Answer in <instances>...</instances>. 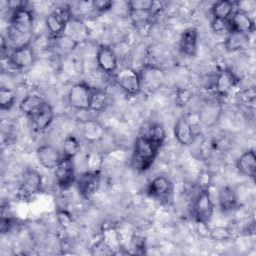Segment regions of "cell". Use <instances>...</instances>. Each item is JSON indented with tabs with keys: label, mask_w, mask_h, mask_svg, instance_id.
I'll return each instance as SVG.
<instances>
[{
	"label": "cell",
	"mask_w": 256,
	"mask_h": 256,
	"mask_svg": "<svg viewBox=\"0 0 256 256\" xmlns=\"http://www.w3.org/2000/svg\"><path fill=\"white\" fill-rule=\"evenodd\" d=\"M160 147L149 140L145 135L135 140L131 156V165L138 172L147 171L154 163Z\"/></svg>",
	"instance_id": "1"
},
{
	"label": "cell",
	"mask_w": 256,
	"mask_h": 256,
	"mask_svg": "<svg viewBox=\"0 0 256 256\" xmlns=\"http://www.w3.org/2000/svg\"><path fill=\"white\" fill-rule=\"evenodd\" d=\"M42 190V177L33 168H27L21 178L18 188V196L22 200H30Z\"/></svg>",
	"instance_id": "2"
},
{
	"label": "cell",
	"mask_w": 256,
	"mask_h": 256,
	"mask_svg": "<svg viewBox=\"0 0 256 256\" xmlns=\"http://www.w3.org/2000/svg\"><path fill=\"white\" fill-rule=\"evenodd\" d=\"M214 212V203L209 189H200L193 204L192 213L196 222L206 223L211 220Z\"/></svg>",
	"instance_id": "3"
},
{
	"label": "cell",
	"mask_w": 256,
	"mask_h": 256,
	"mask_svg": "<svg viewBox=\"0 0 256 256\" xmlns=\"http://www.w3.org/2000/svg\"><path fill=\"white\" fill-rule=\"evenodd\" d=\"M115 82L127 94L136 95L141 91V81L139 71L131 67L118 69L114 74Z\"/></svg>",
	"instance_id": "4"
},
{
	"label": "cell",
	"mask_w": 256,
	"mask_h": 256,
	"mask_svg": "<svg viewBox=\"0 0 256 256\" xmlns=\"http://www.w3.org/2000/svg\"><path fill=\"white\" fill-rule=\"evenodd\" d=\"M92 90L93 88L84 82L72 85L67 95L69 106L79 111H89Z\"/></svg>",
	"instance_id": "5"
},
{
	"label": "cell",
	"mask_w": 256,
	"mask_h": 256,
	"mask_svg": "<svg viewBox=\"0 0 256 256\" xmlns=\"http://www.w3.org/2000/svg\"><path fill=\"white\" fill-rule=\"evenodd\" d=\"M141 90L153 92L160 88L165 81V72L158 66L148 64L139 71Z\"/></svg>",
	"instance_id": "6"
},
{
	"label": "cell",
	"mask_w": 256,
	"mask_h": 256,
	"mask_svg": "<svg viewBox=\"0 0 256 256\" xmlns=\"http://www.w3.org/2000/svg\"><path fill=\"white\" fill-rule=\"evenodd\" d=\"M9 27L23 34H32L34 27V15L32 11L24 6V4L14 9L10 18Z\"/></svg>",
	"instance_id": "7"
},
{
	"label": "cell",
	"mask_w": 256,
	"mask_h": 256,
	"mask_svg": "<svg viewBox=\"0 0 256 256\" xmlns=\"http://www.w3.org/2000/svg\"><path fill=\"white\" fill-rule=\"evenodd\" d=\"M74 159L63 157L54 169L55 181L62 190L69 189L76 182Z\"/></svg>",
	"instance_id": "8"
},
{
	"label": "cell",
	"mask_w": 256,
	"mask_h": 256,
	"mask_svg": "<svg viewBox=\"0 0 256 256\" xmlns=\"http://www.w3.org/2000/svg\"><path fill=\"white\" fill-rule=\"evenodd\" d=\"M101 180L100 172L85 171L76 179V187L84 199L92 198L99 189Z\"/></svg>",
	"instance_id": "9"
},
{
	"label": "cell",
	"mask_w": 256,
	"mask_h": 256,
	"mask_svg": "<svg viewBox=\"0 0 256 256\" xmlns=\"http://www.w3.org/2000/svg\"><path fill=\"white\" fill-rule=\"evenodd\" d=\"M8 63L18 70H25L31 67L35 61V53L30 45L12 49L7 57Z\"/></svg>",
	"instance_id": "10"
},
{
	"label": "cell",
	"mask_w": 256,
	"mask_h": 256,
	"mask_svg": "<svg viewBox=\"0 0 256 256\" xmlns=\"http://www.w3.org/2000/svg\"><path fill=\"white\" fill-rule=\"evenodd\" d=\"M89 34L88 26L84 23L83 19L74 15L67 21L62 33V35L67 36L78 45L88 40Z\"/></svg>",
	"instance_id": "11"
},
{
	"label": "cell",
	"mask_w": 256,
	"mask_h": 256,
	"mask_svg": "<svg viewBox=\"0 0 256 256\" xmlns=\"http://www.w3.org/2000/svg\"><path fill=\"white\" fill-rule=\"evenodd\" d=\"M173 192V183L165 175L153 178L147 187V194L156 200H167Z\"/></svg>",
	"instance_id": "12"
},
{
	"label": "cell",
	"mask_w": 256,
	"mask_h": 256,
	"mask_svg": "<svg viewBox=\"0 0 256 256\" xmlns=\"http://www.w3.org/2000/svg\"><path fill=\"white\" fill-rule=\"evenodd\" d=\"M96 61L101 71L106 74H115L118 70V56L110 46H99L96 51Z\"/></svg>",
	"instance_id": "13"
},
{
	"label": "cell",
	"mask_w": 256,
	"mask_h": 256,
	"mask_svg": "<svg viewBox=\"0 0 256 256\" xmlns=\"http://www.w3.org/2000/svg\"><path fill=\"white\" fill-rule=\"evenodd\" d=\"M239 82L237 75L229 68H222L214 80L215 93L220 97L227 96Z\"/></svg>",
	"instance_id": "14"
},
{
	"label": "cell",
	"mask_w": 256,
	"mask_h": 256,
	"mask_svg": "<svg viewBox=\"0 0 256 256\" xmlns=\"http://www.w3.org/2000/svg\"><path fill=\"white\" fill-rule=\"evenodd\" d=\"M222 114V106L216 100H206L202 103L198 119L199 122L206 128L213 127L218 121Z\"/></svg>",
	"instance_id": "15"
},
{
	"label": "cell",
	"mask_w": 256,
	"mask_h": 256,
	"mask_svg": "<svg viewBox=\"0 0 256 256\" xmlns=\"http://www.w3.org/2000/svg\"><path fill=\"white\" fill-rule=\"evenodd\" d=\"M230 31L238 32L249 36L255 30V22L247 11L235 9L229 18Z\"/></svg>",
	"instance_id": "16"
},
{
	"label": "cell",
	"mask_w": 256,
	"mask_h": 256,
	"mask_svg": "<svg viewBox=\"0 0 256 256\" xmlns=\"http://www.w3.org/2000/svg\"><path fill=\"white\" fill-rule=\"evenodd\" d=\"M36 155L39 163L49 170H54L63 158L62 152L49 144L39 146L36 150Z\"/></svg>",
	"instance_id": "17"
},
{
	"label": "cell",
	"mask_w": 256,
	"mask_h": 256,
	"mask_svg": "<svg viewBox=\"0 0 256 256\" xmlns=\"http://www.w3.org/2000/svg\"><path fill=\"white\" fill-rule=\"evenodd\" d=\"M199 44V33L195 27L186 28L179 39V49L181 53L187 57L196 55Z\"/></svg>",
	"instance_id": "18"
},
{
	"label": "cell",
	"mask_w": 256,
	"mask_h": 256,
	"mask_svg": "<svg viewBox=\"0 0 256 256\" xmlns=\"http://www.w3.org/2000/svg\"><path fill=\"white\" fill-rule=\"evenodd\" d=\"M173 131H174L175 139L181 145L188 146L193 143L194 138H195L193 126L190 123V121L188 120V118H186L185 116L178 118V120L176 121V123L174 125Z\"/></svg>",
	"instance_id": "19"
},
{
	"label": "cell",
	"mask_w": 256,
	"mask_h": 256,
	"mask_svg": "<svg viewBox=\"0 0 256 256\" xmlns=\"http://www.w3.org/2000/svg\"><path fill=\"white\" fill-rule=\"evenodd\" d=\"M36 130L44 131L52 123L54 118V110L50 103L44 101L40 108L30 117Z\"/></svg>",
	"instance_id": "20"
},
{
	"label": "cell",
	"mask_w": 256,
	"mask_h": 256,
	"mask_svg": "<svg viewBox=\"0 0 256 256\" xmlns=\"http://www.w3.org/2000/svg\"><path fill=\"white\" fill-rule=\"evenodd\" d=\"M236 168L240 174L249 178H254L256 175L255 151L249 149L242 153L236 160Z\"/></svg>",
	"instance_id": "21"
},
{
	"label": "cell",
	"mask_w": 256,
	"mask_h": 256,
	"mask_svg": "<svg viewBox=\"0 0 256 256\" xmlns=\"http://www.w3.org/2000/svg\"><path fill=\"white\" fill-rule=\"evenodd\" d=\"M218 205L223 212H230L238 206V195L237 192L230 186L222 187L217 196Z\"/></svg>",
	"instance_id": "22"
},
{
	"label": "cell",
	"mask_w": 256,
	"mask_h": 256,
	"mask_svg": "<svg viewBox=\"0 0 256 256\" xmlns=\"http://www.w3.org/2000/svg\"><path fill=\"white\" fill-rule=\"evenodd\" d=\"M82 135L89 142L99 141L104 136V127L96 120H85L82 122Z\"/></svg>",
	"instance_id": "23"
},
{
	"label": "cell",
	"mask_w": 256,
	"mask_h": 256,
	"mask_svg": "<svg viewBox=\"0 0 256 256\" xmlns=\"http://www.w3.org/2000/svg\"><path fill=\"white\" fill-rule=\"evenodd\" d=\"M110 104V95L103 89L93 88L90 98L89 111L103 112Z\"/></svg>",
	"instance_id": "24"
},
{
	"label": "cell",
	"mask_w": 256,
	"mask_h": 256,
	"mask_svg": "<svg viewBox=\"0 0 256 256\" xmlns=\"http://www.w3.org/2000/svg\"><path fill=\"white\" fill-rule=\"evenodd\" d=\"M249 45V36L230 31L227 35L226 41H225V47L230 52H236V51H242L248 48Z\"/></svg>",
	"instance_id": "25"
},
{
	"label": "cell",
	"mask_w": 256,
	"mask_h": 256,
	"mask_svg": "<svg viewBox=\"0 0 256 256\" xmlns=\"http://www.w3.org/2000/svg\"><path fill=\"white\" fill-rule=\"evenodd\" d=\"M44 99L38 94H29L19 103V110L26 116L31 117L44 103Z\"/></svg>",
	"instance_id": "26"
},
{
	"label": "cell",
	"mask_w": 256,
	"mask_h": 256,
	"mask_svg": "<svg viewBox=\"0 0 256 256\" xmlns=\"http://www.w3.org/2000/svg\"><path fill=\"white\" fill-rule=\"evenodd\" d=\"M236 3L230 0H220L215 2L211 7L213 18L229 19L235 11Z\"/></svg>",
	"instance_id": "27"
},
{
	"label": "cell",
	"mask_w": 256,
	"mask_h": 256,
	"mask_svg": "<svg viewBox=\"0 0 256 256\" xmlns=\"http://www.w3.org/2000/svg\"><path fill=\"white\" fill-rule=\"evenodd\" d=\"M53 48L57 55L65 56L70 54L72 51L75 50L78 44H76L73 40L68 38L65 35H60L59 37L53 39Z\"/></svg>",
	"instance_id": "28"
},
{
	"label": "cell",
	"mask_w": 256,
	"mask_h": 256,
	"mask_svg": "<svg viewBox=\"0 0 256 256\" xmlns=\"http://www.w3.org/2000/svg\"><path fill=\"white\" fill-rule=\"evenodd\" d=\"M80 149H81L80 142L75 136L68 135L64 139L63 147H62L63 157L74 159L78 155V153L80 152Z\"/></svg>",
	"instance_id": "29"
},
{
	"label": "cell",
	"mask_w": 256,
	"mask_h": 256,
	"mask_svg": "<svg viewBox=\"0 0 256 256\" xmlns=\"http://www.w3.org/2000/svg\"><path fill=\"white\" fill-rule=\"evenodd\" d=\"M144 135L161 148L166 139V130L161 123H154L148 128L147 133Z\"/></svg>",
	"instance_id": "30"
},
{
	"label": "cell",
	"mask_w": 256,
	"mask_h": 256,
	"mask_svg": "<svg viewBox=\"0 0 256 256\" xmlns=\"http://www.w3.org/2000/svg\"><path fill=\"white\" fill-rule=\"evenodd\" d=\"M32 34H23L20 33L11 27L8 28V37L7 39L11 42L13 49L23 47L26 45H30V40H31Z\"/></svg>",
	"instance_id": "31"
},
{
	"label": "cell",
	"mask_w": 256,
	"mask_h": 256,
	"mask_svg": "<svg viewBox=\"0 0 256 256\" xmlns=\"http://www.w3.org/2000/svg\"><path fill=\"white\" fill-rule=\"evenodd\" d=\"M104 163V155L101 152H91L86 157L87 171L101 172Z\"/></svg>",
	"instance_id": "32"
},
{
	"label": "cell",
	"mask_w": 256,
	"mask_h": 256,
	"mask_svg": "<svg viewBox=\"0 0 256 256\" xmlns=\"http://www.w3.org/2000/svg\"><path fill=\"white\" fill-rule=\"evenodd\" d=\"M15 94L14 92L7 88L1 87L0 89V108L1 110H10L15 103Z\"/></svg>",
	"instance_id": "33"
},
{
	"label": "cell",
	"mask_w": 256,
	"mask_h": 256,
	"mask_svg": "<svg viewBox=\"0 0 256 256\" xmlns=\"http://www.w3.org/2000/svg\"><path fill=\"white\" fill-rule=\"evenodd\" d=\"M154 1L152 0H133L128 1L130 13H138V12H150L152 10Z\"/></svg>",
	"instance_id": "34"
},
{
	"label": "cell",
	"mask_w": 256,
	"mask_h": 256,
	"mask_svg": "<svg viewBox=\"0 0 256 256\" xmlns=\"http://www.w3.org/2000/svg\"><path fill=\"white\" fill-rule=\"evenodd\" d=\"M192 98H193V93L191 90H189L188 88H184V87L177 88L176 94H175L176 105H178L180 107H184L190 102V100Z\"/></svg>",
	"instance_id": "35"
},
{
	"label": "cell",
	"mask_w": 256,
	"mask_h": 256,
	"mask_svg": "<svg viewBox=\"0 0 256 256\" xmlns=\"http://www.w3.org/2000/svg\"><path fill=\"white\" fill-rule=\"evenodd\" d=\"M211 29L217 34H224L230 32L229 19H219L213 18L211 21Z\"/></svg>",
	"instance_id": "36"
},
{
	"label": "cell",
	"mask_w": 256,
	"mask_h": 256,
	"mask_svg": "<svg viewBox=\"0 0 256 256\" xmlns=\"http://www.w3.org/2000/svg\"><path fill=\"white\" fill-rule=\"evenodd\" d=\"M231 236L230 230L227 227L223 226H217L212 229H210L209 237L215 241H225L229 239Z\"/></svg>",
	"instance_id": "37"
},
{
	"label": "cell",
	"mask_w": 256,
	"mask_h": 256,
	"mask_svg": "<svg viewBox=\"0 0 256 256\" xmlns=\"http://www.w3.org/2000/svg\"><path fill=\"white\" fill-rule=\"evenodd\" d=\"M56 217H57L58 223L64 229L69 228L73 223L72 215L65 209H57L56 210Z\"/></svg>",
	"instance_id": "38"
},
{
	"label": "cell",
	"mask_w": 256,
	"mask_h": 256,
	"mask_svg": "<svg viewBox=\"0 0 256 256\" xmlns=\"http://www.w3.org/2000/svg\"><path fill=\"white\" fill-rule=\"evenodd\" d=\"M113 1L109 0H93V9L94 12L104 13L109 10H112Z\"/></svg>",
	"instance_id": "39"
},
{
	"label": "cell",
	"mask_w": 256,
	"mask_h": 256,
	"mask_svg": "<svg viewBox=\"0 0 256 256\" xmlns=\"http://www.w3.org/2000/svg\"><path fill=\"white\" fill-rule=\"evenodd\" d=\"M210 183H211V176H210L209 172H207V171L201 172L198 177L199 190L200 189H209Z\"/></svg>",
	"instance_id": "40"
},
{
	"label": "cell",
	"mask_w": 256,
	"mask_h": 256,
	"mask_svg": "<svg viewBox=\"0 0 256 256\" xmlns=\"http://www.w3.org/2000/svg\"><path fill=\"white\" fill-rule=\"evenodd\" d=\"M1 218H12L9 203H3L1 207Z\"/></svg>",
	"instance_id": "41"
}]
</instances>
